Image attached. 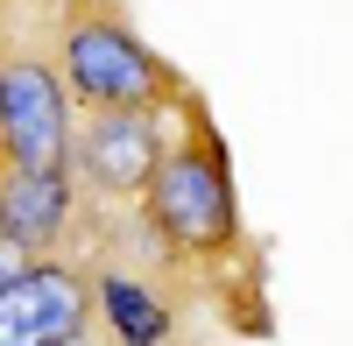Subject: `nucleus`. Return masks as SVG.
Segmentation results:
<instances>
[{
  "instance_id": "nucleus-1",
  "label": "nucleus",
  "mask_w": 353,
  "mask_h": 346,
  "mask_svg": "<svg viewBox=\"0 0 353 346\" xmlns=\"http://www.w3.org/2000/svg\"><path fill=\"white\" fill-rule=\"evenodd\" d=\"M141 205H149V226L170 241V254L219 262L241 247V198H233V170L212 121H191V134L163 156L156 184L141 191Z\"/></svg>"
},
{
  "instance_id": "nucleus-2",
  "label": "nucleus",
  "mask_w": 353,
  "mask_h": 346,
  "mask_svg": "<svg viewBox=\"0 0 353 346\" xmlns=\"http://www.w3.org/2000/svg\"><path fill=\"white\" fill-rule=\"evenodd\" d=\"M57 71H64L71 99H85L92 113H106V106H149V113H163L176 92H184L176 71L134 36L121 14H78L64 28V43H57Z\"/></svg>"
},
{
  "instance_id": "nucleus-3",
  "label": "nucleus",
  "mask_w": 353,
  "mask_h": 346,
  "mask_svg": "<svg viewBox=\"0 0 353 346\" xmlns=\"http://www.w3.org/2000/svg\"><path fill=\"white\" fill-rule=\"evenodd\" d=\"M78 113L71 85L50 57L8 50L0 57V163L8 170H71Z\"/></svg>"
},
{
  "instance_id": "nucleus-4",
  "label": "nucleus",
  "mask_w": 353,
  "mask_h": 346,
  "mask_svg": "<svg viewBox=\"0 0 353 346\" xmlns=\"http://www.w3.org/2000/svg\"><path fill=\"white\" fill-rule=\"evenodd\" d=\"M163 156H170L163 113H149V106H106V113H85L78 121L71 177H85L99 198H141L156 184Z\"/></svg>"
},
{
  "instance_id": "nucleus-5",
  "label": "nucleus",
  "mask_w": 353,
  "mask_h": 346,
  "mask_svg": "<svg viewBox=\"0 0 353 346\" xmlns=\"http://www.w3.org/2000/svg\"><path fill=\"white\" fill-rule=\"evenodd\" d=\"M92 325V276L36 262L0 290V346H64Z\"/></svg>"
},
{
  "instance_id": "nucleus-6",
  "label": "nucleus",
  "mask_w": 353,
  "mask_h": 346,
  "mask_svg": "<svg viewBox=\"0 0 353 346\" xmlns=\"http://www.w3.org/2000/svg\"><path fill=\"white\" fill-rule=\"evenodd\" d=\"M71 219H78V177L71 170H8V184H0V241L8 247L43 262L50 247H64Z\"/></svg>"
},
{
  "instance_id": "nucleus-7",
  "label": "nucleus",
  "mask_w": 353,
  "mask_h": 346,
  "mask_svg": "<svg viewBox=\"0 0 353 346\" xmlns=\"http://www.w3.org/2000/svg\"><path fill=\"white\" fill-rule=\"evenodd\" d=\"M92 311L106 318V332H113V346H163L170 339V304L149 290V283H134V276H121V269H106L99 283H92Z\"/></svg>"
},
{
  "instance_id": "nucleus-8",
  "label": "nucleus",
  "mask_w": 353,
  "mask_h": 346,
  "mask_svg": "<svg viewBox=\"0 0 353 346\" xmlns=\"http://www.w3.org/2000/svg\"><path fill=\"white\" fill-rule=\"evenodd\" d=\"M28 269H36V262H28V254H21V247H8V241H0V290H8V283H14V276H28Z\"/></svg>"
},
{
  "instance_id": "nucleus-9",
  "label": "nucleus",
  "mask_w": 353,
  "mask_h": 346,
  "mask_svg": "<svg viewBox=\"0 0 353 346\" xmlns=\"http://www.w3.org/2000/svg\"><path fill=\"white\" fill-rule=\"evenodd\" d=\"M64 346H92V332H78V339H64Z\"/></svg>"
},
{
  "instance_id": "nucleus-10",
  "label": "nucleus",
  "mask_w": 353,
  "mask_h": 346,
  "mask_svg": "<svg viewBox=\"0 0 353 346\" xmlns=\"http://www.w3.org/2000/svg\"><path fill=\"white\" fill-rule=\"evenodd\" d=\"M0 184H8V163H0Z\"/></svg>"
}]
</instances>
